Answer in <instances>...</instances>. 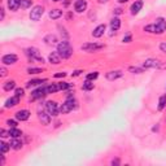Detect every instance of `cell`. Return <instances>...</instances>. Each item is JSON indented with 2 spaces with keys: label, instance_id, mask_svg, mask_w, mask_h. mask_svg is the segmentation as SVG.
<instances>
[{
  "label": "cell",
  "instance_id": "f35d334b",
  "mask_svg": "<svg viewBox=\"0 0 166 166\" xmlns=\"http://www.w3.org/2000/svg\"><path fill=\"white\" fill-rule=\"evenodd\" d=\"M8 74V70H7V67H5L4 65L2 66V67H0V75H2L3 78L5 77V75H7Z\"/></svg>",
  "mask_w": 166,
  "mask_h": 166
},
{
  "label": "cell",
  "instance_id": "60d3db41",
  "mask_svg": "<svg viewBox=\"0 0 166 166\" xmlns=\"http://www.w3.org/2000/svg\"><path fill=\"white\" fill-rule=\"evenodd\" d=\"M0 136H2V138H7V136H9V131H5L4 128H2V130H0Z\"/></svg>",
  "mask_w": 166,
  "mask_h": 166
},
{
  "label": "cell",
  "instance_id": "cb8c5ba5",
  "mask_svg": "<svg viewBox=\"0 0 166 166\" xmlns=\"http://www.w3.org/2000/svg\"><path fill=\"white\" fill-rule=\"evenodd\" d=\"M46 88H47V94H48V95H50V94H56L57 91H60L59 84H57V83L48 84V86H46Z\"/></svg>",
  "mask_w": 166,
  "mask_h": 166
},
{
  "label": "cell",
  "instance_id": "8992f818",
  "mask_svg": "<svg viewBox=\"0 0 166 166\" xmlns=\"http://www.w3.org/2000/svg\"><path fill=\"white\" fill-rule=\"evenodd\" d=\"M46 110L50 113L51 117H56L60 113V107L56 101H48L46 104Z\"/></svg>",
  "mask_w": 166,
  "mask_h": 166
},
{
  "label": "cell",
  "instance_id": "7dc6e473",
  "mask_svg": "<svg viewBox=\"0 0 166 166\" xmlns=\"http://www.w3.org/2000/svg\"><path fill=\"white\" fill-rule=\"evenodd\" d=\"M66 18H67V20H70V18H73V13H71V12H69V13L66 14Z\"/></svg>",
  "mask_w": 166,
  "mask_h": 166
},
{
  "label": "cell",
  "instance_id": "d6986e66",
  "mask_svg": "<svg viewBox=\"0 0 166 166\" xmlns=\"http://www.w3.org/2000/svg\"><path fill=\"white\" fill-rule=\"evenodd\" d=\"M119 27H121V20L118 17L112 18V21H110V30H112L113 33H115L119 30Z\"/></svg>",
  "mask_w": 166,
  "mask_h": 166
},
{
  "label": "cell",
  "instance_id": "277c9868",
  "mask_svg": "<svg viewBox=\"0 0 166 166\" xmlns=\"http://www.w3.org/2000/svg\"><path fill=\"white\" fill-rule=\"evenodd\" d=\"M105 47L103 44V43H96V42H90V43H86V44H83L81 47V50L87 52V53H92V52H97L103 50V48Z\"/></svg>",
  "mask_w": 166,
  "mask_h": 166
},
{
  "label": "cell",
  "instance_id": "5bb4252c",
  "mask_svg": "<svg viewBox=\"0 0 166 166\" xmlns=\"http://www.w3.org/2000/svg\"><path fill=\"white\" fill-rule=\"evenodd\" d=\"M74 9L78 13H83V12L87 9V2H86V0H77L74 3Z\"/></svg>",
  "mask_w": 166,
  "mask_h": 166
},
{
  "label": "cell",
  "instance_id": "4dcf8cb0",
  "mask_svg": "<svg viewBox=\"0 0 166 166\" xmlns=\"http://www.w3.org/2000/svg\"><path fill=\"white\" fill-rule=\"evenodd\" d=\"M20 5L22 9H29L33 5V0H20Z\"/></svg>",
  "mask_w": 166,
  "mask_h": 166
},
{
  "label": "cell",
  "instance_id": "d6a6232c",
  "mask_svg": "<svg viewBox=\"0 0 166 166\" xmlns=\"http://www.w3.org/2000/svg\"><path fill=\"white\" fill-rule=\"evenodd\" d=\"M10 144H8V143H5V141H2L0 143V151H2V153L4 155V153H7L8 151H10Z\"/></svg>",
  "mask_w": 166,
  "mask_h": 166
},
{
  "label": "cell",
  "instance_id": "52a82bcc",
  "mask_svg": "<svg viewBox=\"0 0 166 166\" xmlns=\"http://www.w3.org/2000/svg\"><path fill=\"white\" fill-rule=\"evenodd\" d=\"M166 31V20L164 17H158L155 22V34H164Z\"/></svg>",
  "mask_w": 166,
  "mask_h": 166
},
{
  "label": "cell",
  "instance_id": "836d02e7",
  "mask_svg": "<svg viewBox=\"0 0 166 166\" xmlns=\"http://www.w3.org/2000/svg\"><path fill=\"white\" fill-rule=\"evenodd\" d=\"M43 73V67H29L27 69V74H39Z\"/></svg>",
  "mask_w": 166,
  "mask_h": 166
},
{
  "label": "cell",
  "instance_id": "4fadbf2b",
  "mask_svg": "<svg viewBox=\"0 0 166 166\" xmlns=\"http://www.w3.org/2000/svg\"><path fill=\"white\" fill-rule=\"evenodd\" d=\"M105 30H107V26L104 25V23H101V25L96 26L94 29V31H92V36H94V38H101V36L105 34Z\"/></svg>",
  "mask_w": 166,
  "mask_h": 166
},
{
  "label": "cell",
  "instance_id": "ac0fdd59",
  "mask_svg": "<svg viewBox=\"0 0 166 166\" xmlns=\"http://www.w3.org/2000/svg\"><path fill=\"white\" fill-rule=\"evenodd\" d=\"M48 61H50V64H52V65H59L61 63V56L59 55V52H52V53H50V56H48Z\"/></svg>",
  "mask_w": 166,
  "mask_h": 166
},
{
  "label": "cell",
  "instance_id": "c3c4849f",
  "mask_svg": "<svg viewBox=\"0 0 166 166\" xmlns=\"http://www.w3.org/2000/svg\"><path fill=\"white\" fill-rule=\"evenodd\" d=\"M119 164V160H113L112 161V165H118Z\"/></svg>",
  "mask_w": 166,
  "mask_h": 166
},
{
  "label": "cell",
  "instance_id": "d590c367",
  "mask_svg": "<svg viewBox=\"0 0 166 166\" xmlns=\"http://www.w3.org/2000/svg\"><path fill=\"white\" fill-rule=\"evenodd\" d=\"M144 31L155 34V23H151V25H147V26H144Z\"/></svg>",
  "mask_w": 166,
  "mask_h": 166
},
{
  "label": "cell",
  "instance_id": "484cf974",
  "mask_svg": "<svg viewBox=\"0 0 166 166\" xmlns=\"http://www.w3.org/2000/svg\"><path fill=\"white\" fill-rule=\"evenodd\" d=\"M21 135H22V131L18 130L17 127H10L9 128V136H12V138H20Z\"/></svg>",
  "mask_w": 166,
  "mask_h": 166
},
{
  "label": "cell",
  "instance_id": "6da1fadb",
  "mask_svg": "<svg viewBox=\"0 0 166 166\" xmlns=\"http://www.w3.org/2000/svg\"><path fill=\"white\" fill-rule=\"evenodd\" d=\"M57 52L61 56V59H69L73 55V48L67 40H63L57 44Z\"/></svg>",
  "mask_w": 166,
  "mask_h": 166
},
{
  "label": "cell",
  "instance_id": "ee69618b",
  "mask_svg": "<svg viewBox=\"0 0 166 166\" xmlns=\"http://www.w3.org/2000/svg\"><path fill=\"white\" fill-rule=\"evenodd\" d=\"M82 73H83L82 70H75V71H74V73H73V74H71V77H79V75L82 74Z\"/></svg>",
  "mask_w": 166,
  "mask_h": 166
},
{
  "label": "cell",
  "instance_id": "1f68e13d",
  "mask_svg": "<svg viewBox=\"0 0 166 166\" xmlns=\"http://www.w3.org/2000/svg\"><path fill=\"white\" fill-rule=\"evenodd\" d=\"M166 107V95H162L161 97H160V100H158V110H164Z\"/></svg>",
  "mask_w": 166,
  "mask_h": 166
},
{
  "label": "cell",
  "instance_id": "ab89813d",
  "mask_svg": "<svg viewBox=\"0 0 166 166\" xmlns=\"http://www.w3.org/2000/svg\"><path fill=\"white\" fill-rule=\"evenodd\" d=\"M7 125L9 126V128H10V127H17V121H14V119H8V121H7Z\"/></svg>",
  "mask_w": 166,
  "mask_h": 166
},
{
  "label": "cell",
  "instance_id": "7c38bea8",
  "mask_svg": "<svg viewBox=\"0 0 166 166\" xmlns=\"http://www.w3.org/2000/svg\"><path fill=\"white\" fill-rule=\"evenodd\" d=\"M30 110H27V109H21V110H18V112L14 114L16 115V119L17 121H21V122H23V121H27L29 118H30Z\"/></svg>",
  "mask_w": 166,
  "mask_h": 166
},
{
  "label": "cell",
  "instance_id": "f546056e",
  "mask_svg": "<svg viewBox=\"0 0 166 166\" xmlns=\"http://www.w3.org/2000/svg\"><path fill=\"white\" fill-rule=\"evenodd\" d=\"M128 71L132 73V74H141V73H144V67H139V66H130V67H128Z\"/></svg>",
  "mask_w": 166,
  "mask_h": 166
},
{
  "label": "cell",
  "instance_id": "7a4b0ae2",
  "mask_svg": "<svg viewBox=\"0 0 166 166\" xmlns=\"http://www.w3.org/2000/svg\"><path fill=\"white\" fill-rule=\"evenodd\" d=\"M78 108V101L75 100V97H66V101L60 107V113L61 114H66L71 112V110H75Z\"/></svg>",
  "mask_w": 166,
  "mask_h": 166
},
{
  "label": "cell",
  "instance_id": "9a60e30c",
  "mask_svg": "<svg viewBox=\"0 0 166 166\" xmlns=\"http://www.w3.org/2000/svg\"><path fill=\"white\" fill-rule=\"evenodd\" d=\"M122 74H123V73H122L121 70H110L105 74V77H107L108 81H115V79L121 78Z\"/></svg>",
  "mask_w": 166,
  "mask_h": 166
},
{
  "label": "cell",
  "instance_id": "9c48e42d",
  "mask_svg": "<svg viewBox=\"0 0 166 166\" xmlns=\"http://www.w3.org/2000/svg\"><path fill=\"white\" fill-rule=\"evenodd\" d=\"M161 66V63L156 59H147L143 63V67L144 69H156V67Z\"/></svg>",
  "mask_w": 166,
  "mask_h": 166
},
{
  "label": "cell",
  "instance_id": "8fae6325",
  "mask_svg": "<svg viewBox=\"0 0 166 166\" xmlns=\"http://www.w3.org/2000/svg\"><path fill=\"white\" fill-rule=\"evenodd\" d=\"M38 118L42 122V125H44V126H48V125L51 123V115H50V113H48L47 110H46V112H43V110L40 112V110H39Z\"/></svg>",
  "mask_w": 166,
  "mask_h": 166
},
{
  "label": "cell",
  "instance_id": "bcb514c9",
  "mask_svg": "<svg viewBox=\"0 0 166 166\" xmlns=\"http://www.w3.org/2000/svg\"><path fill=\"white\" fill-rule=\"evenodd\" d=\"M114 14H122V9L121 8H115L114 9Z\"/></svg>",
  "mask_w": 166,
  "mask_h": 166
},
{
  "label": "cell",
  "instance_id": "e575fe53",
  "mask_svg": "<svg viewBox=\"0 0 166 166\" xmlns=\"http://www.w3.org/2000/svg\"><path fill=\"white\" fill-rule=\"evenodd\" d=\"M97 77H99V71H92L86 75V79L87 81H95V79H97Z\"/></svg>",
  "mask_w": 166,
  "mask_h": 166
},
{
  "label": "cell",
  "instance_id": "f907efd6",
  "mask_svg": "<svg viewBox=\"0 0 166 166\" xmlns=\"http://www.w3.org/2000/svg\"><path fill=\"white\" fill-rule=\"evenodd\" d=\"M128 0H118V3H121V4H123V3H127Z\"/></svg>",
  "mask_w": 166,
  "mask_h": 166
},
{
  "label": "cell",
  "instance_id": "7bdbcfd3",
  "mask_svg": "<svg viewBox=\"0 0 166 166\" xmlns=\"http://www.w3.org/2000/svg\"><path fill=\"white\" fill-rule=\"evenodd\" d=\"M160 50H161L162 52H165V53H166V42H162L161 44H160Z\"/></svg>",
  "mask_w": 166,
  "mask_h": 166
},
{
  "label": "cell",
  "instance_id": "4316f807",
  "mask_svg": "<svg viewBox=\"0 0 166 166\" xmlns=\"http://www.w3.org/2000/svg\"><path fill=\"white\" fill-rule=\"evenodd\" d=\"M16 87V81H7L4 84H3V88H4V91H10V90H13Z\"/></svg>",
  "mask_w": 166,
  "mask_h": 166
},
{
  "label": "cell",
  "instance_id": "83f0119b",
  "mask_svg": "<svg viewBox=\"0 0 166 166\" xmlns=\"http://www.w3.org/2000/svg\"><path fill=\"white\" fill-rule=\"evenodd\" d=\"M94 82H91V81H87V79H86V82L82 84V90L83 91H91V90H94Z\"/></svg>",
  "mask_w": 166,
  "mask_h": 166
},
{
  "label": "cell",
  "instance_id": "5b68a950",
  "mask_svg": "<svg viewBox=\"0 0 166 166\" xmlns=\"http://www.w3.org/2000/svg\"><path fill=\"white\" fill-rule=\"evenodd\" d=\"M43 13H44V8L42 7V5H35V7H33V9L30 10V20L31 21H39Z\"/></svg>",
  "mask_w": 166,
  "mask_h": 166
},
{
  "label": "cell",
  "instance_id": "3957f363",
  "mask_svg": "<svg viewBox=\"0 0 166 166\" xmlns=\"http://www.w3.org/2000/svg\"><path fill=\"white\" fill-rule=\"evenodd\" d=\"M25 55L29 57L30 61H38V63H44V59H43L40 56V53H39V50L38 48H35V47H29L25 50Z\"/></svg>",
  "mask_w": 166,
  "mask_h": 166
},
{
  "label": "cell",
  "instance_id": "44dd1931",
  "mask_svg": "<svg viewBox=\"0 0 166 166\" xmlns=\"http://www.w3.org/2000/svg\"><path fill=\"white\" fill-rule=\"evenodd\" d=\"M20 103V97H17L16 95L13 96V97H10V99H8L7 101H5V108H13V107H16L17 104Z\"/></svg>",
  "mask_w": 166,
  "mask_h": 166
},
{
  "label": "cell",
  "instance_id": "d4e9b609",
  "mask_svg": "<svg viewBox=\"0 0 166 166\" xmlns=\"http://www.w3.org/2000/svg\"><path fill=\"white\" fill-rule=\"evenodd\" d=\"M61 16H63V10L61 9H52L50 12V18L51 20H59Z\"/></svg>",
  "mask_w": 166,
  "mask_h": 166
},
{
  "label": "cell",
  "instance_id": "681fc988",
  "mask_svg": "<svg viewBox=\"0 0 166 166\" xmlns=\"http://www.w3.org/2000/svg\"><path fill=\"white\" fill-rule=\"evenodd\" d=\"M109 2V0H99V3L100 4H104V3H108Z\"/></svg>",
  "mask_w": 166,
  "mask_h": 166
},
{
  "label": "cell",
  "instance_id": "8d00e7d4",
  "mask_svg": "<svg viewBox=\"0 0 166 166\" xmlns=\"http://www.w3.org/2000/svg\"><path fill=\"white\" fill-rule=\"evenodd\" d=\"M16 96L17 97H20V99H21V97H23V96H25V90H23V88H16Z\"/></svg>",
  "mask_w": 166,
  "mask_h": 166
},
{
  "label": "cell",
  "instance_id": "ba28073f",
  "mask_svg": "<svg viewBox=\"0 0 166 166\" xmlns=\"http://www.w3.org/2000/svg\"><path fill=\"white\" fill-rule=\"evenodd\" d=\"M47 94V88L46 86H40L36 90H34L31 92V96H30V100H36V99H42V97H44Z\"/></svg>",
  "mask_w": 166,
  "mask_h": 166
},
{
  "label": "cell",
  "instance_id": "b9f144b4",
  "mask_svg": "<svg viewBox=\"0 0 166 166\" xmlns=\"http://www.w3.org/2000/svg\"><path fill=\"white\" fill-rule=\"evenodd\" d=\"M64 77H66L65 71H60V73H57V74H55V78H64Z\"/></svg>",
  "mask_w": 166,
  "mask_h": 166
},
{
  "label": "cell",
  "instance_id": "ffe728a7",
  "mask_svg": "<svg viewBox=\"0 0 166 166\" xmlns=\"http://www.w3.org/2000/svg\"><path fill=\"white\" fill-rule=\"evenodd\" d=\"M43 42H44L46 44H48V46H53V44H57L59 40H57V36H56V35L50 34V35H46V36H44Z\"/></svg>",
  "mask_w": 166,
  "mask_h": 166
},
{
  "label": "cell",
  "instance_id": "f6af8a7d",
  "mask_svg": "<svg viewBox=\"0 0 166 166\" xmlns=\"http://www.w3.org/2000/svg\"><path fill=\"white\" fill-rule=\"evenodd\" d=\"M4 16H5V13H4V8H0V20H4Z\"/></svg>",
  "mask_w": 166,
  "mask_h": 166
},
{
  "label": "cell",
  "instance_id": "2e32d148",
  "mask_svg": "<svg viewBox=\"0 0 166 166\" xmlns=\"http://www.w3.org/2000/svg\"><path fill=\"white\" fill-rule=\"evenodd\" d=\"M143 5H144L143 0H136V2H135V3H132L131 8H130V10H131V14H138L139 12L141 10V8H143Z\"/></svg>",
  "mask_w": 166,
  "mask_h": 166
},
{
  "label": "cell",
  "instance_id": "7402d4cb",
  "mask_svg": "<svg viewBox=\"0 0 166 166\" xmlns=\"http://www.w3.org/2000/svg\"><path fill=\"white\" fill-rule=\"evenodd\" d=\"M9 144H10V147H12V149L18 151V149L22 148V141L18 139V138H12V140H10Z\"/></svg>",
  "mask_w": 166,
  "mask_h": 166
},
{
  "label": "cell",
  "instance_id": "74e56055",
  "mask_svg": "<svg viewBox=\"0 0 166 166\" xmlns=\"http://www.w3.org/2000/svg\"><path fill=\"white\" fill-rule=\"evenodd\" d=\"M131 40H132V36H131L130 33H127V34L123 36V39H122V42H123V43H130Z\"/></svg>",
  "mask_w": 166,
  "mask_h": 166
},
{
  "label": "cell",
  "instance_id": "603a6c76",
  "mask_svg": "<svg viewBox=\"0 0 166 166\" xmlns=\"http://www.w3.org/2000/svg\"><path fill=\"white\" fill-rule=\"evenodd\" d=\"M44 82H47L46 78L44 79H31V81H29L26 83V87L27 88H31V87H35V86H40L42 83H44Z\"/></svg>",
  "mask_w": 166,
  "mask_h": 166
},
{
  "label": "cell",
  "instance_id": "f1b7e54d",
  "mask_svg": "<svg viewBox=\"0 0 166 166\" xmlns=\"http://www.w3.org/2000/svg\"><path fill=\"white\" fill-rule=\"evenodd\" d=\"M57 84H59L60 91H66V90H69V88H71V87H74V86H73L71 83H67V82H59Z\"/></svg>",
  "mask_w": 166,
  "mask_h": 166
},
{
  "label": "cell",
  "instance_id": "e0dca14e",
  "mask_svg": "<svg viewBox=\"0 0 166 166\" xmlns=\"http://www.w3.org/2000/svg\"><path fill=\"white\" fill-rule=\"evenodd\" d=\"M7 7H8V9L12 10V12H17L18 9L21 8L20 0H7Z\"/></svg>",
  "mask_w": 166,
  "mask_h": 166
},
{
  "label": "cell",
  "instance_id": "30bf717a",
  "mask_svg": "<svg viewBox=\"0 0 166 166\" xmlns=\"http://www.w3.org/2000/svg\"><path fill=\"white\" fill-rule=\"evenodd\" d=\"M17 60H18V57L14 53H8L2 57V63H3V65H13L17 63Z\"/></svg>",
  "mask_w": 166,
  "mask_h": 166
},
{
  "label": "cell",
  "instance_id": "816d5d0a",
  "mask_svg": "<svg viewBox=\"0 0 166 166\" xmlns=\"http://www.w3.org/2000/svg\"><path fill=\"white\" fill-rule=\"evenodd\" d=\"M52 2H63V0H52Z\"/></svg>",
  "mask_w": 166,
  "mask_h": 166
}]
</instances>
